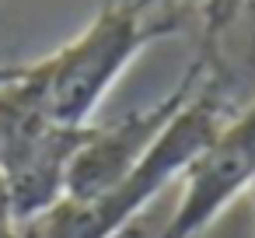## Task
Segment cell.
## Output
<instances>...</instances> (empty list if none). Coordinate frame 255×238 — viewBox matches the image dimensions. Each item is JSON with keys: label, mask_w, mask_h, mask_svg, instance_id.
<instances>
[{"label": "cell", "mask_w": 255, "mask_h": 238, "mask_svg": "<svg viewBox=\"0 0 255 238\" xmlns=\"http://www.w3.org/2000/svg\"><path fill=\"white\" fill-rule=\"evenodd\" d=\"M227 123L224 116V74L210 67L206 77L192 91V98L178 109L147 158L102 200L95 203H60L49 217L32 224L39 238H119L171 182L185 175V168L210 147V140Z\"/></svg>", "instance_id": "6da1fadb"}, {"label": "cell", "mask_w": 255, "mask_h": 238, "mask_svg": "<svg viewBox=\"0 0 255 238\" xmlns=\"http://www.w3.org/2000/svg\"><path fill=\"white\" fill-rule=\"evenodd\" d=\"M157 39H164V32L136 11L133 0H105L70 42L32 63L49 119L63 126H91V116L102 109L116 81Z\"/></svg>", "instance_id": "7a4b0ae2"}, {"label": "cell", "mask_w": 255, "mask_h": 238, "mask_svg": "<svg viewBox=\"0 0 255 238\" xmlns=\"http://www.w3.org/2000/svg\"><path fill=\"white\" fill-rule=\"evenodd\" d=\"M88 126L49 119L39 98L35 67L0 88V179L21 228L49 217L67 196V172Z\"/></svg>", "instance_id": "3957f363"}, {"label": "cell", "mask_w": 255, "mask_h": 238, "mask_svg": "<svg viewBox=\"0 0 255 238\" xmlns=\"http://www.w3.org/2000/svg\"><path fill=\"white\" fill-rule=\"evenodd\" d=\"M203 77H206V56L199 53L189 63V70L182 74V81L154 105L126 112L123 119L105 123V126H88V133L70 161V172H67L63 203L84 207V203H95L105 193H112L147 158V151L157 144V137L168 130V123L178 116V109L192 98V91L199 88Z\"/></svg>", "instance_id": "277c9868"}, {"label": "cell", "mask_w": 255, "mask_h": 238, "mask_svg": "<svg viewBox=\"0 0 255 238\" xmlns=\"http://www.w3.org/2000/svg\"><path fill=\"white\" fill-rule=\"evenodd\" d=\"M255 189V102L220 126L210 147L185 168L182 196L154 238H196L241 193Z\"/></svg>", "instance_id": "5b68a950"}, {"label": "cell", "mask_w": 255, "mask_h": 238, "mask_svg": "<svg viewBox=\"0 0 255 238\" xmlns=\"http://www.w3.org/2000/svg\"><path fill=\"white\" fill-rule=\"evenodd\" d=\"M136 4V11L150 21V25H157L164 35H171V32H178L182 25H185V18H192V14H203V21L224 4V0H133Z\"/></svg>", "instance_id": "8992f818"}, {"label": "cell", "mask_w": 255, "mask_h": 238, "mask_svg": "<svg viewBox=\"0 0 255 238\" xmlns=\"http://www.w3.org/2000/svg\"><path fill=\"white\" fill-rule=\"evenodd\" d=\"M245 4H248V0H224V4H220V7H217V11L206 18V39L220 35V32H224V28H227V25L238 18V11H241Z\"/></svg>", "instance_id": "52a82bcc"}, {"label": "cell", "mask_w": 255, "mask_h": 238, "mask_svg": "<svg viewBox=\"0 0 255 238\" xmlns=\"http://www.w3.org/2000/svg\"><path fill=\"white\" fill-rule=\"evenodd\" d=\"M0 238H28V231L18 224V217H14V210H11L4 179H0Z\"/></svg>", "instance_id": "ba28073f"}, {"label": "cell", "mask_w": 255, "mask_h": 238, "mask_svg": "<svg viewBox=\"0 0 255 238\" xmlns=\"http://www.w3.org/2000/svg\"><path fill=\"white\" fill-rule=\"evenodd\" d=\"M21 70H25V63H0V88H7Z\"/></svg>", "instance_id": "9c48e42d"}]
</instances>
